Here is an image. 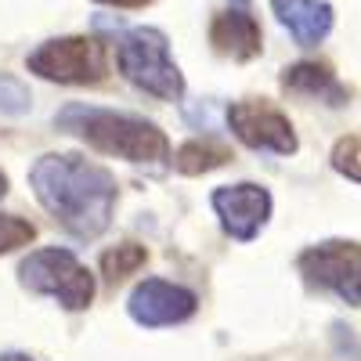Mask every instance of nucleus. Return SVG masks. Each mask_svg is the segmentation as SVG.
I'll list each match as a JSON object with an SVG mask.
<instances>
[{
    "instance_id": "20e7f679",
    "label": "nucleus",
    "mask_w": 361,
    "mask_h": 361,
    "mask_svg": "<svg viewBox=\"0 0 361 361\" xmlns=\"http://www.w3.org/2000/svg\"><path fill=\"white\" fill-rule=\"evenodd\" d=\"M22 286L40 296H54L66 311H83L94 300V279L69 250H33L18 264Z\"/></svg>"
},
{
    "instance_id": "39448f33",
    "label": "nucleus",
    "mask_w": 361,
    "mask_h": 361,
    "mask_svg": "<svg viewBox=\"0 0 361 361\" xmlns=\"http://www.w3.org/2000/svg\"><path fill=\"white\" fill-rule=\"evenodd\" d=\"M25 66L40 80L83 87V83L105 80L109 51L98 37H54V40H44L37 51H29Z\"/></svg>"
},
{
    "instance_id": "9b49d317",
    "label": "nucleus",
    "mask_w": 361,
    "mask_h": 361,
    "mask_svg": "<svg viewBox=\"0 0 361 361\" xmlns=\"http://www.w3.org/2000/svg\"><path fill=\"white\" fill-rule=\"evenodd\" d=\"M271 11L300 47H318L333 29V4L329 0H271Z\"/></svg>"
},
{
    "instance_id": "423d86ee",
    "label": "nucleus",
    "mask_w": 361,
    "mask_h": 361,
    "mask_svg": "<svg viewBox=\"0 0 361 361\" xmlns=\"http://www.w3.org/2000/svg\"><path fill=\"white\" fill-rule=\"evenodd\" d=\"M296 267L311 286L336 293L350 307L361 304V246L357 243H340V238H333V243L307 246L300 253Z\"/></svg>"
},
{
    "instance_id": "6e6552de",
    "label": "nucleus",
    "mask_w": 361,
    "mask_h": 361,
    "mask_svg": "<svg viewBox=\"0 0 361 361\" xmlns=\"http://www.w3.org/2000/svg\"><path fill=\"white\" fill-rule=\"evenodd\" d=\"M199 307V300L192 289L185 286H173L166 279H145L130 300H127V311L137 325L145 329H159V325H177V322H185L192 318Z\"/></svg>"
},
{
    "instance_id": "2eb2a0df",
    "label": "nucleus",
    "mask_w": 361,
    "mask_h": 361,
    "mask_svg": "<svg viewBox=\"0 0 361 361\" xmlns=\"http://www.w3.org/2000/svg\"><path fill=\"white\" fill-rule=\"evenodd\" d=\"M333 166H336L343 177H350V180H357V185H361V134H350V137H340V141H336V148H333Z\"/></svg>"
},
{
    "instance_id": "aec40b11",
    "label": "nucleus",
    "mask_w": 361,
    "mask_h": 361,
    "mask_svg": "<svg viewBox=\"0 0 361 361\" xmlns=\"http://www.w3.org/2000/svg\"><path fill=\"white\" fill-rule=\"evenodd\" d=\"M8 195V177H4V170H0V199Z\"/></svg>"
},
{
    "instance_id": "9d476101",
    "label": "nucleus",
    "mask_w": 361,
    "mask_h": 361,
    "mask_svg": "<svg viewBox=\"0 0 361 361\" xmlns=\"http://www.w3.org/2000/svg\"><path fill=\"white\" fill-rule=\"evenodd\" d=\"M209 44L217 54L235 58V62H250L264 51V29L250 8V0H228V8L214 15L209 22Z\"/></svg>"
},
{
    "instance_id": "f8f14e48",
    "label": "nucleus",
    "mask_w": 361,
    "mask_h": 361,
    "mask_svg": "<svg viewBox=\"0 0 361 361\" xmlns=\"http://www.w3.org/2000/svg\"><path fill=\"white\" fill-rule=\"evenodd\" d=\"M282 87L293 90V94H304V98H322L325 105H343V98H347L343 83L322 62H296V66L282 69Z\"/></svg>"
},
{
    "instance_id": "f257e3e1",
    "label": "nucleus",
    "mask_w": 361,
    "mask_h": 361,
    "mask_svg": "<svg viewBox=\"0 0 361 361\" xmlns=\"http://www.w3.org/2000/svg\"><path fill=\"white\" fill-rule=\"evenodd\" d=\"M37 202L76 238H94L116 209V177L76 152H51L29 166Z\"/></svg>"
},
{
    "instance_id": "0eeeda50",
    "label": "nucleus",
    "mask_w": 361,
    "mask_h": 361,
    "mask_svg": "<svg viewBox=\"0 0 361 361\" xmlns=\"http://www.w3.org/2000/svg\"><path fill=\"white\" fill-rule=\"evenodd\" d=\"M228 127L238 141L257 148V152H275V156L296 152L293 123L267 102H235L228 109Z\"/></svg>"
},
{
    "instance_id": "6ab92c4d",
    "label": "nucleus",
    "mask_w": 361,
    "mask_h": 361,
    "mask_svg": "<svg viewBox=\"0 0 361 361\" xmlns=\"http://www.w3.org/2000/svg\"><path fill=\"white\" fill-rule=\"evenodd\" d=\"M0 361H33L29 354H18V350H11V354H0Z\"/></svg>"
},
{
    "instance_id": "1a4fd4ad",
    "label": "nucleus",
    "mask_w": 361,
    "mask_h": 361,
    "mask_svg": "<svg viewBox=\"0 0 361 361\" xmlns=\"http://www.w3.org/2000/svg\"><path fill=\"white\" fill-rule=\"evenodd\" d=\"M209 202H214L224 231H228L231 238H238V243H250V238H257V231H260V228L267 224V217H271V195H267V188L250 185V180H243V185H224V188H217Z\"/></svg>"
},
{
    "instance_id": "ddd939ff",
    "label": "nucleus",
    "mask_w": 361,
    "mask_h": 361,
    "mask_svg": "<svg viewBox=\"0 0 361 361\" xmlns=\"http://www.w3.org/2000/svg\"><path fill=\"white\" fill-rule=\"evenodd\" d=\"M231 159V152L217 141H185L173 152V166L180 173H209Z\"/></svg>"
},
{
    "instance_id": "f03ea898",
    "label": "nucleus",
    "mask_w": 361,
    "mask_h": 361,
    "mask_svg": "<svg viewBox=\"0 0 361 361\" xmlns=\"http://www.w3.org/2000/svg\"><path fill=\"white\" fill-rule=\"evenodd\" d=\"M54 123L66 134L83 137L90 148H98L105 156L127 159V163H145V166H159L170 159V141L166 134L148 123L141 116H127V112H112V109H98V105H66L54 116Z\"/></svg>"
},
{
    "instance_id": "4468645a",
    "label": "nucleus",
    "mask_w": 361,
    "mask_h": 361,
    "mask_svg": "<svg viewBox=\"0 0 361 361\" xmlns=\"http://www.w3.org/2000/svg\"><path fill=\"white\" fill-rule=\"evenodd\" d=\"M141 264H145V250L134 246V243L116 246V250H109V253L102 257V271H105V279H109V282H119V279L134 275Z\"/></svg>"
},
{
    "instance_id": "7ed1b4c3",
    "label": "nucleus",
    "mask_w": 361,
    "mask_h": 361,
    "mask_svg": "<svg viewBox=\"0 0 361 361\" xmlns=\"http://www.w3.org/2000/svg\"><path fill=\"white\" fill-rule=\"evenodd\" d=\"M116 66L137 90L159 102H177L185 94V76L170 58V40L163 29L137 25L116 40Z\"/></svg>"
},
{
    "instance_id": "dca6fc26",
    "label": "nucleus",
    "mask_w": 361,
    "mask_h": 361,
    "mask_svg": "<svg viewBox=\"0 0 361 361\" xmlns=\"http://www.w3.org/2000/svg\"><path fill=\"white\" fill-rule=\"evenodd\" d=\"M37 228L22 221V217H11V214H0V253H11L18 246H29L33 243Z\"/></svg>"
},
{
    "instance_id": "f3484780",
    "label": "nucleus",
    "mask_w": 361,
    "mask_h": 361,
    "mask_svg": "<svg viewBox=\"0 0 361 361\" xmlns=\"http://www.w3.org/2000/svg\"><path fill=\"white\" fill-rule=\"evenodd\" d=\"M29 90L22 80H15L11 73H0V112H25L29 109Z\"/></svg>"
},
{
    "instance_id": "a211bd4d",
    "label": "nucleus",
    "mask_w": 361,
    "mask_h": 361,
    "mask_svg": "<svg viewBox=\"0 0 361 361\" xmlns=\"http://www.w3.org/2000/svg\"><path fill=\"white\" fill-rule=\"evenodd\" d=\"M98 4H109V8H127V11H134V8H148L152 0H98Z\"/></svg>"
}]
</instances>
